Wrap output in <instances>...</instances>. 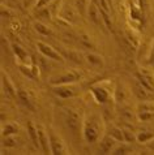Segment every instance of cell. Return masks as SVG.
I'll use <instances>...</instances> for the list:
<instances>
[{
    "mask_svg": "<svg viewBox=\"0 0 154 155\" xmlns=\"http://www.w3.org/2000/svg\"><path fill=\"white\" fill-rule=\"evenodd\" d=\"M90 91L93 94L94 99L97 101V103L99 104H106L109 102V93L105 87H102L101 85H95V86H92L90 87Z\"/></svg>",
    "mask_w": 154,
    "mask_h": 155,
    "instance_id": "7c38bea8",
    "label": "cell"
},
{
    "mask_svg": "<svg viewBox=\"0 0 154 155\" xmlns=\"http://www.w3.org/2000/svg\"><path fill=\"white\" fill-rule=\"evenodd\" d=\"M109 134L112 137V138H115L118 142H126V140H124V132H123V128H119L116 125H112L110 128L109 130Z\"/></svg>",
    "mask_w": 154,
    "mask_h": 155,
    "instance_id": "ffe728a7",
    "label": "cell"
},
{
    "mask_svg": "<svg viewBox=\"0 0 154 155\" xmlns=\"http://www.w3.org/2000/svg\"><path fill=\"white\" fill-rule=\"evenodd\" d=\"M54 94L62 99H68L72 98L77 94V89L76 86H73V84H65V85H54L52 89Z\"/></svg>",
    "mask_w": 154,
    "mask_h": 155,
    "instance_id": "5b68a950",
    "label": "cell"
},
{
    "mask_svg": "<svg viewBox=\"0 0 154 155\" xmlns=\"http://www.w3.org/2000/svg\"><path fill=\"white\" fill-rule=\"evenodd\" d=\"M89 5H90L89 0H76L75 2V8H76L77 13H80V16H82V17L88 16Z\"/></svg>",
    "mask_w": 154,
    "mask_h": 155,
    "instance_id": "ac0fdd59",
    "label": "cell"
},
{
    "mask_svg": "<svg viewBox=\"0 0 154 155\" xmlns=\"http://www.w3.org/2000/svg\"><path fill=\"white\" fill-rule=\"evenodd\" d=\"M148 146H149V147H150V149L153 150V151H154V138H153V140H150V141H149Z\"/></svg>",
    "mask_w": 154,
    "mask_h": 155,
    "instance_id": "8d00e7d4",
    "label": "cell"
},
{
    "mask_svg": "<svg viewBox=\"0 0 154 155\" xmlns=\"http://www.w3.org/2000/svg\"><path fill=\"white\" fill-rule=\"evenodd\" d=\"M88 17H89V21L93 25H95V26L99 28L101 25H103V18H102V15H101V7H97L95 3H90V5H89Z\"/></svg>",
    "mask_w": 154,
    "mask_h": 155,
    "instance_id": "ba28073f",
    "label": "cell"
},
{
    "mask_svg": "<svg viewBox=\"0 0 154 155\" xmlns=\"http://www.w3.org/2000/svg\"><path fill=\"white\" fill-rule=\"evenodd\" d=\"M64 56L68 58V60H71V61H73L76 64H82L84 63V59L81 56L80 52H77V51H64Z\"/></svg>",
    "mask_w": 154,
    "mask_h": 155,
    "instance_id": "603a6c76",
    "label": "cell"
},
{
    "mask_svg": "<svg viewBox=\"0 0 154 155\" xmlns=\"http://www.w3.org/2000/svg\"><path fill=\"white\" fill-rule=\"evenodd\" d=\"M38 129V138H39V147L45 154H51V146H50V136L46 133L42 125H37Z\"/></svg>",
    "mask_w": 154,
    "mask_h": 155,
    "instance_id": "9c48e42d",
    "label": "cell"
},
{
    "mask_svg": "<svg viewBox=\"0 0 154 155\" xmlns=\"http://www.w3.org/2000/svg\"><path fill=\"white\" fill-rule=\"evenodd\" d=\"M17 99H18L20 104L22 107H25L26 110L32 111V112L35 111V106H34L32 98L29 97V94L25 91V90H18V93H17Z\"/></svg>",
    "mask_w": 154,
    "mask_h": 155,
    "instance_id": "4fadbf2b",
    "label": "cell"
},
{
    "mask_svg": "<svg viewBox=\"0 0 154 155\" xmlns=\"http://www.w3.org/2000/svg\"><path fill=\"white\" fill-rule=\"evenodd\" d=\"M154 119V112H146V111H142V112H137V120L139 121H150Z\"/></svg>",
    "mask_w": 154,
    "mask_h": 155,
    "instance_id": "f546056e",
    "label": "cell"
},
{
    "mask_svg": "<svg viewBox=\"0 0 154 155\" xmlns=\"http://www.w3.org/2000/svg\"><path fill=\"white\" fill-rule=\"evenodd\" d=\"M39 69H42V72H50V63H49V58H46L42 55L39 59Z\"/></svg>",
    "mask_w": 154,
    "mask_h": 155,
    "instance_id": "1f68e13d",
    "label": "cell"
},
{
    "mask_svg": "<svg viewBox=\"0 0 154 155\" xmlns=\"http://www.w3.org/2000/svg\"><path fill=\"white\" fill-rule=\"evenodd\" d=\"M116 142L118 141L112 138L110 134L103 136V138L99 142V149H98V151L101 154H111L112 150L115 149V146H116Z\"/></svg>",
    "mask_w": 154,
    "mask_h": 155,
    "instance_id": "30bf717a",
    "label": "cell"
},
{
    "mask_svg": "<svg viewBox=\"0 0 154 155\" xmlns=\"http://www.w3.org/2000/svg\"><path fill=\"white\" fill-rule=\"evenodd\" d=\"M34 29H35V31H38L41 35H45V37H51V35H52L51 29L47 28L46 25L42 24V22H35V24H34Z\"/></svg>",
    "mask_w": 154,
    "mask_h": 155,
    "instance_id": "484cf974",
    "label": "cell"
},
{
    "mask_svg": "<svg viewBox=\"0 0 154 155\" xmlns=\"http://www.w3.org/2000/svg\"><path fill=\"white\" fill-rule=\"evenodd\" d=\"M62 123L72 140L79 141L81 138L84 121H81L80 116L73 110H71V108L62 110Z\"/></svg>",
    "mask_w": 154,
    "mask_h": 155,
    "instance_id": "6da1fadb",
    "label": "cell"
},
{
    "mask_svg": "<svg viewBox=\"0 0 154 155\" xmlns=\"http://www.w3.org/2000/svg\"><path fill=\"white\" fill-rule=\"evenodd\" d=\"M101 130H102L101 116L92 114L84 120L82 138L85 140V142H88L89 145H93L98 141V138H99V136H101Z\"/></svg>",
    "mask_w": 154,
    "mask_h": 155,
    "instance_id": "7a4b0ae2",
    "label": "cell"
},
{
    "mask_svg": "<svg viewBox=\"0 0 154 155\" xmlns=\"http://www.w3.org/2000/svg\"><path fill=\"white\" fill-rule=\"evenodd\" d=\"M124 101H127V90L123 85H118L115 89V102L120 104Z\"/></svg>",
    "mask_w": 154,
    "mask_h": 155,
    "instance_id": "44dd1931",
    "label": "cell"
},
{
    "mask_svg": "<svg viewBox=\"0 0 154 155\" xmlns=\"http://www.w3.org/2000/svg\"><path fill=\"white\" fill-rule=\"evenodd\" d=\"M80 43L82 47H86V48H93V43L90 42V38H89L88 35H85V34H82V35L80 37Z\"/></svg>",
    "mask_w": 154,
    "mask_h": 155,
    "instance_id": "d6a6232c",
    "label": "cell"
},
{
    "mask_svg": "<svg viewBox=\"0 0 154 155\" xmlns=\"http://www.w3.org/2000/svg\"><path fill=\"white\" fill-rule=\"evenodd\" d=\"M16 133H18V127L15 125L13 123H8L5 125H3L2 129V136L7 137V136H15Z\"/></svg>",
    "mask_w": 154,
    "mask_h": 155,
    "instance_id": "7402d4cb",
    "label": "cell"
},
{
    "mask_svg": "<svg viewBox=\"0 0 154 155\" xmlns=\"http://www.w3.org/2000/svg\"><path fill=\"white\" fill-rule=\"evenodd\" d=\"M2 78H3L2 82H3V89H4V91H5L9 97L16 98V97H17V93H18V91H16L15 85L12 84V81L9 80V77L5 74V72L2 73Z\"/></svg>",
    "mask_w": 154,
    "mask_h": 155,
    "instance_id": "5bb4252c",
    "label": "cell"
},
{
    "mask_svg": "<svg viewBox=\"0 0 154 155\" xmlns=\"http://www.w3.org/2000/svg\"><path fill=\"white\" fill-rule=\"evenodd\" d=\"M49 136H50V146H51V154H55V155H60V154H68L67 153V147L64 145L63 140L60 138L59 136L55 134V132L52 129H50L49 132Z\"/></svg>",
    "mask_w": 154,
    "mask_h": 155,
    "instance_id": "277c9868",
    "label": "cell"
},
{
    "mask_svg": "<svg viewBox=\"0 0 154 155\" xmlns=\"http://www.w3.org/2000/svg\"><path fill=\"white\" fill-rule=\"evenodd\" d=\"M28 134H29V138L33 142V145L35 147H39V138H38V129L37 127H34L32 123L28 124Z\"/></svg>",
    "mask_w": 154,
    "mask_h": 155,
    "instance_id": "d6986e66",
    "label": "cell"
},
{
    "mask_svg": "<svg viewBox=\"0 0 154 155\" xmlns=\"http://www.w3.org/2000/svg\"><path fill=\"white\" fill-rule=\"evenodd\" d=\"M148 63L150 64L152 67H154V42L152 43V47H150V52H149L148 55Z\"/></svg>",
    "mask_w": 154,
    "mask_h": 155,
    "instance_id": "e575fe53",
    "label": "cell"
},
{
    "mask_svg": "<svg viewBox=\"0 0 154 155\" xmlns=\"http://www.w3.org/2000/svg\"><path fill=\"white\" fill-rule=\"evenodd\" d=\"M37 17L41 20H50V11L46 9V8H41L37 12Z\"/></svg>",
    "mask_w": 154,
    "mask_h": 155,
    "instance_id": "836d02e7",
    "label": "cell"
},
{
    "mask_svg": "<svg viewBox=\"0 0 154 155\" xmlns=\"http://www.w3.org/2000/svg\"><path fill=\"white\" fill-rule=\"evenodd\" d=\"M81 74L76 72H68V73H64V74H60L58 77L51 81V85H65V84H75L80 80Z\"/></svg>",
    "mask_w": 154,
    "mask_h": 155,
    "instance_id": "52a82bcc",
    "label": "cell"
},
{
    "mask_svg": "<svg viewBox=\"0 0 154 155\" xmlns=\"http://www.w3.org/2000/svg\"><path fill=\"white\" fill-rule=\"evenodd\" d=\"M12 50H13V52L17 56V59L22 60V61H25V60L28 59V54L25 52V50L22 48V47H20L18 45H13L12 46Z\"/></svg>",
    "mask_w": 154,
    "mask_h": 155,
    "instance_id": "4316f807",
    "label": "cell"
},
{
    "mask_svg": "<svg viewBox=\"0 0 154 155\" xmlns=\"http://www.w3.org/2000/svg\"><path fill=\"white\" fill-rule=\"evenodd\" d=\"M37 47L39 50V52L43 55V56L49 58L51 60H55V61H63V56L58 52L55 48H52L51 46H49L47 43L45 42H38L37 43Z\"/></svg>",
    "mask_w": 154,
    "mask_h": 155,
    "instance_id": "8992f818",
    "label": "cell"
},
{
    "mask_svg": "<svg viewBox=\"0 0 154 155\" xmlns=\"http://www.w3.org/2000/svg\"><path fill=\"white\" fill-rule=\"evenodd\" d=\"M76 8L73 9V8H69V7H64L63 11H62V18H64L65 21H68V22H76L77 21V17H79L80 13H76Z\"/></svg>",
    "mask_w": 154,
    "mask_h": 155,
    "instance_id": "2e32d148",
    "label": "cell"
},
{
    "mask_svg": "<svg viewBox=\"0 0 154 155\" xmlns=\"http://www.w3.org/2000/svg\"><path fill=\"white\" fill-rule=\"evenodd\" d=\"M133 94L139 101H150L152 97H153V91L148 90L145 86H142L136 80H135V84H133Z\"/></svg>",
    "mask_w": 154,
    "mask_h": 155,
    "instance_id": "8fae6325",
    "label": "cell"
},
{
    "mask_svg": "<svg viewBox=\"0 0 154 155\" xmlns=\"http://www.w3.org/2000/svg\"><path fill=\"white\" fill-rule=\"evenodd\" d=\"M120 116L124 121H128V123H132V119H137V114H133L132 112L131 108H128V107H122L120 110Z\"/></svg>",
    "mask_w": 154,
    "mask_h": 155,
    "instance_id": "d4e9b609",
    "label": "cell"
},
{
    "mask_svg": "<svg viewBox=\"0 0 154 155\" xmlns=\"http://www.w3.org/2000/svg\"><path fill=\"white\" fill-rule=\"evenodd\" d=\"M153 138H154V129L145 128V129H141L137 133V142H141V143L149 142Z\"/></svg>",
    "mask_w": 154,
    "mask_h": 155,
    "instance_id": "e0dca14e",
    "label": "cell"
},
{
    "mask_svg": "<svg viewBox=\"0 0 154 155\" xmlns=\"http://www.w3.org/2000/svg\"><path fill=\"white\" fill-rule=\"evenodd\" d=\"M154 112V102L153 101H140L137 104V112Z\"/></svg>",
    "mask_w": 154,
    "mask_h": 155,
    "instance_id": "cb8c5ba5",
    "label": "cell"
},
{
    "mask_svg": "<svg viewBox=\"0 0 154 155\" xmlns=\"http://www.w3.org/2000/svg\"><path fill=\"white\" fill-rule=\"evenodd\" d=\"M123 132H124V140H126V142H135V141H137V134H136L132 129L123 128Z\"/></svg>",
    "mask_w": 154,
    "mask_h": 155,
    "instance_id": "f1b7e54d",
    "label": "cell"
},
{
    "mask_svg": "<svg viewBox=\"0 0 154 155\" xmlns=\"http://www.w3.org/2000/svg\"><path fill=\"white\" fill-rule=\"evenodd\" d=\"M52 0H38L37 4H35V8L37 9H41V8H45V5H47L49 3H51Z\"/></svg>",
    "mask_w": 154,
    "mask_h": 155,
    "instance_id": "d590c367",
    "label": "cell"
},
{
    "mask_svg": "<svg viewBox=\"0 0 154 155\" xmlns=\"http://www.w3.org/2000/svg\"><path fill=\"white\" fill-rule=\"evenodd\" d=\"M18 145V141L15 136H7L3 137V146L4 147H16Z\"/></svg>",
    "mask_w": 154,
    "mask_h": 155,
    "instance_id": "83f0119b",
    "label": "cell"
},
{
    "mask_svg": "<svg viewBox=\"0 0 154 155\" xmlns=\"http://www.w3.org/2000/svg\"><path fill=\"white\" fill-rule=\"evenodd\" d=\"M85 60H86V61L90 64L92 67H94V68H103V65H105L103 58H102L101 55L94 54V52L86 54V56H85Z\"/></svg>",
    "mask_w": 154,
    "mask_h": 155,
    "instance_id": "9a60e30c",
    "label": "cell"
},
{
    "mask_svg": "<svg viewBox=\"0 0 154 155\" xmlns=\"http://www.w3.org/2000/svg\"><path fill=\"white\" fill-rule=\"evenodd\" d=\"M132 151V150L129 147H127L126 145H120V146H116L114 150H112V153L111 154H114V155H124V154H129Z\"/></svg>",
    "mask_w": 154,
    "mask_h": 155,
    "instance_id": "4dcf8cb0",
    "label": "cell"
},
{
    "mask_svg": "<svg viewBox=\"0 0 154 155\" xmlns=\"http://www.w3.org/2000/svg\"><path fill=\"white\" fill-rule=\"evenodd\" d=\"M135 80L145 86L148 90L154 93V69H148V68H141L140 71L135 73Z\"/></svg>",
    "mask_w": 154,
    "mask_h": 155,
    "instance_id": "3957f363",
    "label": "cell"
}]
</instances>
